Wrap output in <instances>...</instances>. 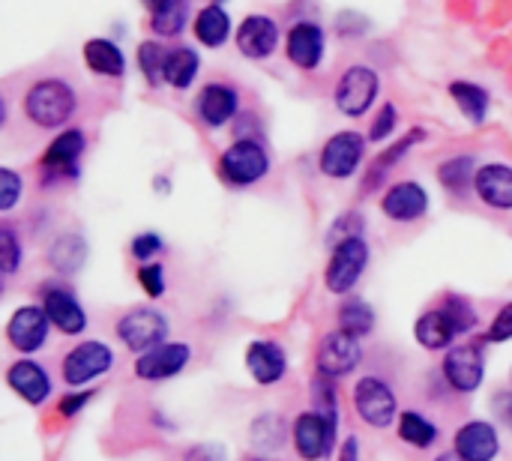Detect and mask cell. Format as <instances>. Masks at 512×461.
I'll use <instances>...</instances> for the list:
<instances>
[{"instance_id":"6da1fadb","label":"cell","mask_w":512,"mask_h":461,"mask_svg":"<svg viewBox=\"0 0 512 461\" xmlns=\"http://www.w3.org/2000/svg\"><path fill=\"white\" fill-rule=\"evenodd\" d=\"M75 108H78L75 90L63 78H39L30 84V90L24 96L27 120L42 129H57V126L69 123Z\"/></svg>"},{"instance_id":"7a4b0ae2","label":"cell","mask_w":512,"mask_h":461,"mask_svg":"<svg viewBox=\"0 0 512 461\" xmlns=\"http://www.w3.org/2000/svg\"><path fill=\"white\" fill-rule=\"evenodd\" d=\"M267 174H270V156L252 138H237L219 156V177L234 189H246V186L264 180Z\"/></svg>"},{"instance_id":"3957f363","label":"cell","mask_w":512,"mask_h":461,"mask_svg":"<svg viewBox=\"0 0 512 461\" xmlns=\"http://www.w3.org/2000/svg\"><path fill=\"white\" fill-rule=\"evenodd\" d=\"M369 267V243L363 237H348L333 246L324 282L330 294H348Z\"/></svg>"},{"instance_id":"277c9868","label":"cell","mask_w":512,"mask_h":461,"mask_svg":"<svg viewBox=\"0 0 512 461\" xmlns=\"http://www.w3.org/2000/svg\"><path fill=\"white\" fill-rule=\"evenodd\" d=\"M117 336H120V342L132 354H147V351L165 345V339H168V318L162 312L150 309V306L129 309L117 321Z\"/></svg>"},{"instance_id":"5b68a950","label":"cell","mask_w":512,"mask_h":461,"mask_svg":"<svg viewBox=\"0 0 512 461\" xmlns=\"http://www.w3.org/2000/svg\"><path fill=\"white\" fill-rule=\"evenodd\" d=\"M354 408H357L360 420L369 423L372 429H387L399 417V402H396L393 387L387 381H381V378H372V375L357 381Z\"/></svg>"},{"instance_id":"8992f818","label":"cell","mask_w":512,"mask_h":461,"mask_svg":"<svg viewBox=\"0 0 512 461\" xmlns=\"http://www.w3.org/2000/svg\"><path fill=\"white\" fill-rule=\"evenodd\" d=\"M378 87H381V78H378L375 69H369V66H351L339 78L336 108L345 117H363L372 108V102L378 99Z\"/></svg>"},{"instance_id":"52a82bcc","label":"cell","mask_w":512,"mask_h":461,"mask_svg":"<svg viewBox=\"0 0 512 461\" xmlns=\"http://www.w3.org/2000/svg\"><path fill=\"white\" fill-rule=\"evenodd\" d=\"M114 366V354L105 342H81L63 357V381L69 387H87Z\"/></svg>"},{"instance_id":"ba28073f","label":"cell","mask_w":512,"mask_h":461,"mask_svg":"<svg viewBox=\"0 0 512 461\" xmlns=\"http://www.w3.org/2000/svg\"><path fill=\"white\" fill-rule=\"evenodd\" d=\"M363 360V348H360V339L345 333V330H330L321 345H318V354H315V363H318V372L327 375V378H342V375H351Z\"/></svg>"},{"instance_id":"9c48e42d","label":"cell","mask_w":512,"mask_h":461,"mask_svg":"<svg viewBox=\"0 0 512 461\" xmlns=\"http://www.w3.org/2000/svg\"><path fill=\"white\" fill-rule=\"evenodd\" d=\"M444 378L456 393H477L486 378V360L480 345H453L444 357Z\"/></svg>"},{"instance_id":"30bf717a","label":"cell","mask_w":512,"mask_h":461,"mask_svg":"<svg viewBox=\"0 0 512 461\" xmlns=\"http://www.w3.org/2000/svg\"><path fill=\"white\" fill-rule=\"evenodd\" d=\"M366 153V141L360 138V132H336L324 147H321V171L333 180H348L351 174H357L360 162Z\"/></svg>"},{"instance_id":"8fae6325","label":"cell","mask_w":512,"mask_h":461,"mask_svg":"<svg viewBox=\"0 0 512 461\" xmlns=\"http://www.w3.org/2000/svg\"><path fill=\"white\" fill-rule=\"evenodd\" d=\"M294 447H297V456L306 461H321L333 453V444H336V429L315 411L309 414H300L294 420Z\"/></svg>"},{"instance_id":"7c38bea8","label":"cell","mask_w":512,"mask_h":461,"mask_svg":"<svg viewBox=\"0 0 512 461\" xmlns=\"http://www.w3.org/2000/svg\"><path fill=\"white\" fill-rule=\"evenodd\" d=\"M192 357V348L183 345V342H165L147 354H138L135 360V375L141 381H168V378H177L186 363Z\"/></svg>"},{"instance_id":"4fadbf2b","label":"cell","mask_w":512,"mask_h":461,"mask_svg":"<svg viewBox=\"0 0 512 461\" xmlns=\"http://www.w3.org/2000/svg\"><path fill=\"white\" fill-rule=\"evenodd\" d=\"M48 315L42 306H21L12 312L9 324H6V339L15 351L21 354H33L45 345L48 339Z\"/></svg>"},{"instance_id":"5bb4252c","label":"cell","mask_w":512,"mask_h":461,"mask_svg":"<svg viewBox=\"0 0 512 461\" xmlns=\"http://www.w3.org/2000/svg\"><path fill=\"white\" fill-rule=\"evenodd\" d=\"M381 210L393 222H417L429 213V195L417 180H402L384 192Z\"/></svg>"},{"instance_id":"9a60e30c","label":"cell","mask_w":512,"mask_h":461,"mask_svg":"<svg viewBox=\"0 0 512 461\" xmlns=\"http://www.w3.org/2000/svg\"><path fill=\"white\" fill-rule=\"evenodd\" d=\"M87 141H84V132L81 129H66L60 132L42 153L39 165L42 171H48V180H57V177H72L75 168H78V159L84 153Z\"/></svg>"},{"instance_id":"2e32d148","label":"cell","mask_w":512,"mask_h":461,"mask_svg":"<svg viewBox=\"0 0 512 461\" xmlns=\"http://www.w3.org/2000/svg\"><path fill=\"white\" fill-rule=\"evenodd\" d=\"M453 450L465 461H495L501 453L498 429L486 420H471L456 432Z\"/></svg>"},{"instance_id":"e0dca14e","label":"cell","mask_w":512,"mask_h":461,"mask_svg":"<svg viewBox=\"0 0 512 461\" xmlns=\"http://www.w3.org/2000/svg\"><path fill=\"white\" fill-rule=\"evenodd\" d=\"M324 30L315 24V21H297L291 30H288V60L303 69V72H312L321 66L324 60Z\"/></svg>"},{"instance_id":"ac0fdd59","label":"cell","mask_w":512,"mask_h":461,"mask_svg":"<svg viewBox=\"0 0 512 461\" xmlns=\"http://www.w3.org/2000/svg\"><path fill=\"white\" fill-rule=\"evenodd\" d=\"M42 309H45L51 327H57V330L66 333V336H78V333H84V327H87V315H84L81 303L75 300L72 291H66V288H60V285L45 288V294H42Z\"/></svg>"},{"instance_id":"d6986e66","label":"cell","mask_w":512,"mask_h":461,"mask_svg":"<svg viewBox=\"0 0 512 461\" xmlns=\"http://www.w3.org/2000/svg\"><path fill=\"white\" fill-rule=\"evenodd\" d=\"M279 45V24L267 15H246L237 30V48L249 60H264Z\"/></svg>"},{"instance_id":"ffe728a7","label":"cell","mask_w":512,"mask_h":461,"mask_svg":"<svg viewBox=\"0 0 512 461\" xmlns=\"http://www.w3.org/2000/svg\"><path fill=\"white\" fill-rule=\"evenodd\" d=\"M246 369L249 375L255 378V384H264V387H273L285 378L288 372V357L282 351L279 342L273 339H258L249 345L246 351Z\"/></svg>"},{"instance_id":"44dd1931","label":"cell","mask_w":512,"mask_h":461,"mask_svg":"<svg viewBox=\"0 0 512 461\" xmlns=\"http://www.w3.org/2000/svg\"><path fill=\"white\" fill-rule=\"evenodd\" d=\"M240 96L231 84H207L195 99V114L204 126L219 129L237 114Z\"/></svg>"},{"instance_id":"7402d4cb","label":"cell","mask_w":512,"mask_h":461,"mask_svg":"<svg viewBox=\"0 0 512 461\" xmlns=\"http://www.w3.org/2000/svg\"><path fill=\"white\" fill-rule=\"evenodd\" d=\"M474 192L492 210H512V168L501 162H489L477 168Z\"/></svg>"},{"instance_id":"603a6c76","label":"cell","mask_w":512,"mask_h":461,"mask_svg":"<svg viewBox=\"0 0 512 461\" xmlns=\"http://www.w3.org/2000/svg\"><path fill=\"white\" fill-rule=\"evenodd\" d=\"M6 384L27 402V405H42L51 396V378L48 372L33 363V360H18L6 372Z\"/></svg>"},{"instance_id":"cb8c5ba5","label":"cell","mask_w":512,"mask_h":461,"mask_svg":"<svg viewBox=\"0 0 512 461\" xmlns=\"http://www.w3.org/2000/svg\"><path fill=\"white\" fill-rule=\"evenodd\" d=\"M420 141H426V129H411L405 138H399L396 144H390L381 156H375V162H372V168L366 171V180H363V192H372V189H378V183L387 177V171L393 168V165H399L402 162V156H408Z\"/></svg>"},{"instance_id":"d4e9b609","label":"cell","mask_w":512,"mask_h":461,"mask_svg":"<svg viewBox=\"0 0 512 461\" xmlns=\"http://www.w3.org/2000/svg\"><path fill=\"white\" fill-rule=\"evenodd\" d=\"M414 336H417V342H420L423 348H429V351H444V348H453V339H456L459 333H456L450 315H447L444 306H441V309H432V312L420 315V321H417V327H414Z\"/></svg>"},{"instance_id":"484cf974","label":"cell","mask_w":512,"mask_h":461,"mask_svg":"<svg viewBox=\"0 0 512 461\" xmlns=\"http://www.w3.org/2000/svg\"><path fill=\"white\" fill-rule=\"evenodd\" d=\"M84 63L90 66V72L105 75V78H120L126 72V57L111 39H87Z\"/></svg>"},{"instance_id":"4316f807","label":"cell","mask_w":512,"mask_h":461,"mask_svg":"<svg viewBox=\"0 0 512 461\" xmlns=\"http://www.w3.org/2000/svg\"><path fill=\"white\" fill-rule=\"evenodd\" d=\"M48 261L63 276L78 273L84 267V261H87V243H84V237L81 234H60L54 240L51 252H48Z\"/></svg>"},{"instance_id":"83f0119b","label":"cell","mask_w":512,"mask_h":461,"mask_svg":"<svg viewBox=\"0 0 512 461\" xmlns=\"http://www.w3.org/2000/svg\"><path fill=\"white\" fill-rule=\"evenodd\" d=\"M228 33H231V18H228V12H225L219 3L204 6V9L195 15V36H198L201 45L219 48V45H225Z\"/></svg>"},{"instance_id":"f1b7e54d","label":"cell","mask_w":512,"mask_h":461,"mask_svg":"<svg viewBox=\"0 0 512 461\" xmlns=\"http://www.w3.org/2000/svg\"><path fill=\"white\" fill-rule=\"evenodd\" d=\"M450 96L471 123H477V126L486 123V114H489V90L486 87H480L474 81H453Z\"/></svg>"},{"instance_id":"f546056e","label":"cell","mask_w":512,"mask_h":461,"mask_svg":"<svg viewBox=\"0 0 512 461\" xmlns=\"http://www.w3.org/2000/svg\"><path fill=\"white\" fill-rule=\"evenodd\" d=\"M438 180L447 192H456V195H465L474 180H477V159L471 153L465 156H450L441 168H438Z\"/></svg>"},{"instance_id":"4dcf8cb0","label":"cell","mask_w":512,"mask_h":461,"mask_svg":"<svg viewBox=\"0 0 512 461\" xmlns=\"http://www.w3.org/2000/svg\"><path fill=\"white\" fill-rule=\"evenodd\" d=\"M201 60L192 48H174L168 51V63H165V84L174 90H186L192 87V81L198 78Z\"/></svg>"},{"instance_id":"1f68e13d","label":"cell","mask_w":512,"mask_h":461,"mask_svg":"<svg viewBox=\"0 0 512 461\" xmlns=\"http://www.w3.org/2000/svg\"><path fill=\"white\" fill-rule=\"evenodd\" d=\"M399 438L414 450H429L438 441V426L417 411H405L399 417Z\"/></svg>"},{"instance_id":"d6a6232c","label":"cell","mask_w":512,"mask_h":461,"mask_svg":"<svg viewBox=\"0 0 512 461\" xmlns=\"http://www.w3.org/2000/svg\"><path fill=\"white\" fill-rule=\"evenodd\" d=\"M372 327H375V312H372V306L366 300L351 297V300H345L339 306V330L363 339V336L372 333Z\"/></svg>"},{"instance_id":"836d02e7","label":"cell","mask_w":512,"mask_h":461,"mask_svg":"<svg viewBox=\"0 0 512 461\" xmlns=\"http://www.w3.org/2000/svg\"><path fill=\"white\" fill-rule=\"evenodd\" d=\"M189 21V9H186V0H168L162 3L159 9L150 12V30L156 36H177Z\"/></svg>"},{"instance_id":"e575fe53","label":"cell","mask_w":512,"mask_h":461,"mask_svg":"<svg viewBox=\"0 0 512 461\" xmlns=\"http://www.w3.org/2000/svg\"><path fill=\"white\" fill-rule=\"evenodd\" d=\"M312 405H315V414H321L339 432V399H336L333 378H327L321 372L312 378Z\"/></svg>"},{"instance_id":"d590c367","label":"cell","mask_w":512,"mask_h":461,"mask_svg":"<svg viewBox=\"0 0 512 461\" xmlns=\"http://www.w3.org/2000/svg\"><path fill=\"white\" fill-rule=\"evenodd\" d=\"M288 438V426L279 414H261L252 423V444L261 450H279Z\"/></svg>"},{"instance_id":"8d00e7d4","label":"cell","mask_w":512,"mask_h":461,"mask_svg":"<svg viewBox=\"0 0 512 461\" xmlns=\"http://www.w3.org/2000/svg\"><path fill=\"white\" fill-rule=\"evenodd\" d=\"M165 63H168V51L159 42H141L138 45V69L144 72L150 87L165 84Z\"/></svg>"},{"instance_id":"74e56055","label":"cell","mask_w":512,"mask_h":461,"mask_svg":"<svg viewBox=\"0 0 512 461\" xmlns=\"http://www.w3.org/2000/svg\"><path fill=\"white\" fill-rule=\"evenodd\" d=\"M444 312L450 315V321H453V327H456L459 336H465V333H471V330L477 327V312H474V306H471L465 297L450 294V297L444 300Z\"/></svg>"},{"instance_id":"f35d334b","label":"cell","mask_w":512,"mask_h":461,"mask_svg":"<svg viewBox=\"0 0 512 461\" xmlns=\"http://www.w3.org/2000/svg\"><path fill=\"white\" fill-rule=\"evenodd\" d=\"M21 264V246H18V237L9 225L0 228V270L6 276H12Z\"/></svg>"},{"instance_id":"ab89813d","label":"cell","mask_w":512,"mask_h":461,"mask_svg":"<svg viewBox=\"0 0 512 461\" xmlns=\"http://www.w3.org/2000/svg\"><path fill=\"white\" fill-rule=\"evenodd\" d=\"M21 198V177L12 168H0V210L9 213Z\"/></svg>"},{"instance_id":"60d3db41","label":"cell","mask_w":512,"mask_h":461,"mask_svg":"<svg viewBox=\"0 0 512 461\" xmlns=\"http://www.w3.org/2000/svg\"><path fill=\"white\" fill-rule=\"evenodd\" d=\"M512 339V303H507L498 315H495V321L489 324V330L483 333V342H489V345H501V342H510Z\"/></svg>"},{"instance_id":"b9f144b4","label":"cell","mask_w":512,"mask_h":461,"mask_svg":"<svg viewBox=\"0 0 512 461\" xmlns=\"http://www.w3.org/2000/svg\"><path fill=\"white\" fill-rule=\"evenodd\" d=\"M138 285L144 288V294L147 297H162L165 294V270H162V264H144L141 270H138Z\"/></svg>"},{"instance_id":"7bdbcfd3","label":"cell","mask_w":512,"mask_h":461,"mask_svg":"<svg viewBox=\"0 0 512 461\" xmlns=\"http://www.w3.org/2000/svg\"><path fill=\"white\" fill-rule=\"evenodd\" d=\"M396 120H399V111H396V105H393V102H387V105L381 108V114L375 117L369 138H372V141H384V138H390V135H393V129H396Z\"/></svg>"},{"instance_id":"ee69618b","label":"cell","mask_w":512,"mask_h":461,"mask_svg":"<svg viewBox=\"0 0 512 461\" xmlns=\"http://www.w3.org/2000/svg\"><path fill=\"white\" fill-rule=\"evenodd\" d=\"M162 237L159 234H153V231H144V234H138L135 240H132V255L138 258V261H150L153 255H159L162 252Z\"/></svg>"},{"instance_id":"f6af8a7d","label":"cell","mask_w":512,"mask_h":461,"mask_svg":"<svg viewBox=\"0 0 512 461\" xmlns=\"http://www.w3.org/2000/svg\"><path fill=\"white\" fill-rule=\"evenodd\" d=\"M360 228H363V216H357V213H348V216H342V219H336V222H333V234H339V240L363 237V234H360Z\"/></svg>"},{"instance_id":"bcb514c9","label":"cell","mask_w":512,"mask_h":461,"mask_svg":"<svg viewBox=\"0 0 512 461\" xmlns=\"http://www.w3.org/2000/svg\"><path fill=\"white\" fill-rule=\"evenodd\" d=\"M183 461H225V453L213 444H198L183 453Z\"/></svg>"},{"instance_id":"7dc6e473","label":"cell","mask_w":512,"mask_h":461,"mask_svg":"<svg viewBox=\"0 0 512 461\" xmlns=\"http://www.w3.org/2000/svg\"><path fill=\"white\" fill-rule=\"evenodd\" d=\"M90 399H93L90 393H69V396H63V399H60V408H57V411H60L63 417H75V414H78Z\"/></svg>"},{"instance_id":"c3c4849f","label":"cell","mask_w":512,"mask_h":461,"mask_svg":"<svg viewBox=\"0 0 512 461\" xmlns=\"http://www.w3.org/2000/svg\"><path fill=\"white\" fill-rule=\"evenodd\" d=\"M495 411H498V417L504 420V426L512 432V390L510 393H498V396H495Z\"/></svg>"},{"instance_id":"681fc988","label":"cell","mask_w":512,"mask_h":461,"mask_svg":"<svg viewBox=\"0 0 512 461\" xmlns=\"http://www.w3.org/2000/svg\"><path fill=\"white\" fill-rule=\"evenodd\" d=\"M339 461H360V444L357 438H348L339 450Z\"/></svg>"},{"instance_id":"f907efd6","label":"cell","mask_w":512,"mask_h":461,"mask_svg":"<svg viewBox=\"0 0 512 461\" xmlns=\"http://www.w3.org/2000/svg\"><path fill=\"white\" fill-rule=\"evenodd\" d=\"M435 461H465V459H462V456H459V453L453 450V453H441V456H438Z\"/></svg>"},{"instance_id":"816d5d0a","label":"cell","mask_w":512,"mask_h":461,"mask_svg":"<svg viewBox=\"0 0 512 461\" xmlns=\"http://www.w3.org/2000/svg\"><path fill=\"white\" fill-rule=\"evenodd\" d=\"M141 3H144V6H147L150 12H153V9H159L162 3H168V0H141Z\"/></svg>"},{"instance_id":"f5cc1de1","label":"cell","mask_w":512,"mask_h":461,"mask_svg":"<svg viewBox=\"0 0 512 461\" xmlns=\"http://www.w3.org/2000/svg\"><path fill=\"white\" fill-rule=\"evenodd\" d=\"M246 461H267V459H246Z\"/></svg>"},{"instance_id":"db71d44e","label":"cell","mask_w":512,"mask_h":461,"mask_svg":"<svg viewBox=\"0 0 512 461\" xmlns=\"http://www.w3.org/2000/svg\"><path fill=\"white\" fill-rule=\"evenodd\" d=\"M213 3H222V0H213Z\"/></svg>"}]
</instances>
